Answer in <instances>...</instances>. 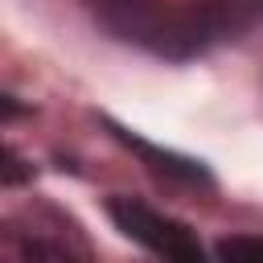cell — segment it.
Instances as JSON below:
<instances>
[{
  "label": "cell",
  "instance_id": "cell-6",
  "mask_svg": "<svg viewBox=\"0 0 263 263\" xmlns=\"http://www.w3.org/2000/svg\"><path fill=\"white\" fill-rule=\"evenodd\" d=\"M29 177V168H21V156L12 148H4V185H21Z\"/></svg>",
  "mask_w": 263,
  "mask_h": 263
},
{
  "label": "cell",
  "instance_id": "cell-4",
  "mask_svg": "<svg viewBox=\"0 0 263 263\" xmlns=\"http://www.w3.org/2000/svg\"><path fill=\"white\" fill-rule=\"evenodd\" d=\"M107 127L115 132V140L119 144H127L152 173H160V177H168V181H181V185H201V189H210L214 181H210V168L201 164V160H193V156H181V152H168V148H156V144H148V140H140V136H132L127 127H119V123H111L107 119Z\"/></svg>",
  "mask_w": 263,
  "mask_h": 263
},
{
  "label": "cell",
  "instance_id": "cell-1",
  "mask_svg": "<svg viewBox=\"0 0 263 263\" xmlns=\"http://www.w3.org/2000/svg\"><path fill=\"white\" fill-rule=\"evenodd\" d=\"M255 16L259 12L247 0H111L99 8V21L119 41L168 62H189L242 37Z\"/></svg>",
  "mask_w": 263,
  "mask_h": 263
},
{
  "label": "cell",
  "instance_id": "cell-7",
  "mask_svg": "<svg viewBox=\"0 0 263 263\" xmlns=\"http://www.w3.org/2000/svg\"><path fill=\"white\" fill-rule=\"evenodd\" d=\"M247 4H251V8H255V12H263V0H247Z\"/></svg>",
  "mask_w": 263,
  "mask_h": 263
},
{
  "label": "cell",
  "instance_id": "cell-2",
  "mask_svg": "<svg viewBox=\"0 0 263 263\" xmlns=\"http://www.w3.org/2000/svg\"><path fill=\"white\" fill-rule=\"evenodd\" d=\"M107 214H111V222H115L132 242L148 247V251H152L156 259H164V263H210V259H205V247L197 242V234H193L185 222H177V218L144 205L140 197L115 193V197H107Z\"/></svg>",
  "mask_w": 263,
  "mask_h": 263
},
{
  "label": "cell",
  "instance_id": "cell-5",
  "mask_svg": "<svg viewBox=\"0 0 263 263\" xmlns=\"http://www.w3.org/2000/svg\"><path fill=\"white\" fill-rule=\"evenodd\" d=\"M218 263H263V238L259 234H234L218 242Z\"/></svg>",
  "mask_w": 263,
  "mask_h": 263
},
{
  "label": "cell",
  "instance_id": "cell-8",
  "mask_svg": "<svg viewBox=\"0 0 263 263\" xmlns=\"http://www.w3.org/2000/svg\"><path fill=\"white\" fill-rule=\"evenodd\" d=\"M103 4H111V0H95V8H103Z\"/></svg>",
  "mask_w": 263,
  "mask_h": 263
},
{
  "label": "cell",
  "instance_id": "cell-3",
  "mask_svg": "<svg viewBox=\"0 0 263 263\" xmlns=\"http://www.w3.org/2000/svg\"><path fill=\"white\" fill-rule=\"evenodd\" d=\"M0 263H82V251L70 242V230L62 234V226L12 218L0 230Z\"/></svg>",
  "mask_w": 263,
  "mask_h": 263
}]
</instances>
